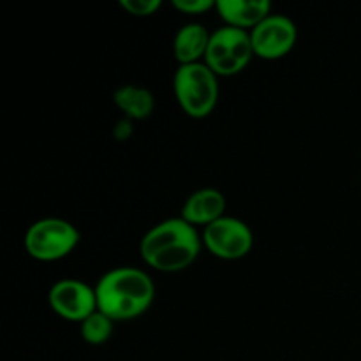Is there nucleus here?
<instances>
[{"mask_svg": "<svg viewBox=\"0 0 361 361\" xmlns=\"http://www.w3.org/2000/svg\"><path fill=\"white\" fill-rule=\"evenodd\" d=\"M203 240L197 228L182 217L166 219L148 229L141 238L140 252L145 263L161 274H176L192 267L201 254Z\"/></svg>", "mask_w": 361, "mask_h": 361, "instance_id": "nucleus-1", "label": "nucleus"}, {"mask_svg": "<svg viewBox=\"0 0 361 361\" xmlns=\"http://www.w3.org/2000/svg\"><path fill=\"white\" fill-rule=\"evenodd\" d=\"M97 310L115 323L143 316L155 300V286L147 271L120 267L106 271L95 284Z\"/></svg>", "mask_w": 361, "mask_h": 361, "instance_id": "nucleus-2", "label": "nucleus"}, {"mask_svg": "<svg viewBox=\"0 0 361 361\" xmlns=\"http://www.w3.org/2000/svg\"><path fill=\"white\" fill-rule=\"evenodd\" d=\"M173 92L182 111L190 118H207L219 102V76L204 62L178 66Z\"/></svg>", "mask_w": 361, "mask_h": 361, "instance_id": "nucleus-3", "label": "nucleus"}, {"mask_svg": "<svg viewBox=\"0 0 361 361\" xmlns=\"http://www.w3.org/2000/svg\"><path fill=\"white\" fill-rule=\"evenodd\" d=\"M80 238V231L73 222L59 217H46L28 226L23 245L32 259L53 263L73 254Z\"/></svg>", "mask_w": 361, "mask_h": 361, "instance_id": "nucleus-4", "label": "nucleus"}, {"mask_svg": "<svg viewBox=\"0 0 361 361\" xmlns=\"http://www.w3.org/2000/svg\"><path fill=\"white\" fill-rule=\"evenodd\" d=\"M254 59L250 32L233 27H221L212 32L204 63L219 78H231L245 71Z\"/></svg>", "mask_w": 361, "mask_h": 361, "instance_id": "nucleus-5", "label": "nucleus"}, {"mask_svg": "<svg viewBox=\"0 0 361 361\" xmlns=\"http://www.w3.org/2000/svg\"><path fill=\"white\" fill-rule=\"evenodd\" d=\"M203 247L222 261H238L254 247V235L249 226L236 217L224 215L207 226L201 233Z\"/></svg>", "mask_w": 361, "mask_h": 361, "instance_id": "nucleus-6", "label": "nucleus"}, {"mask_svg": "<svg viewBox=\"0 0 361 361\" xmlns=\"http://www.w3.org/2000/svg\"><path fill=\"white\" fill-rule=\"evenodd\" d=\"M254 56L261 60H281L293 51L298 41V28L291 18L274 14L250 30Z\"/></svg>", "mask_w": 361, "mask_h": 361, "instance_id": "nucleus-7", "label": "nucleus"}, {"mask_svg": "<svg viewBox=\"0 0 361 361\" xmlns=\"http://www.w3.org/2000/svg\"><path fill=\"white\" fill-rule=\"evenodd\" d=\"M48 303L53 312L66 321L83 323L97 310L95 288L78 279H62L49 288Z\"/></svg>", "mask_w": 361, "mask_h": 361, "instance_id": "nucleus-8", "label": "nucleus"}, {"mask_svg": "<svg viewBox=\"0 0 361 361\" xmlns=\"http://www.w3.org/2000/svg\"><path fill=\"white\" fill-rule=\"evenodd\" d=\"M226 196L217 189L204 187L196 190L183 203L180 217L194 228H207L226 215Z\"/></svg>", "mask_w": 361, "mask_h": 361, "instance_id": "nucleus-9", "label": "nucleus"}, {"mask_svg": "<svg viewBox=\"0 0 361 361\" xmlns=\"http://www.w3.org/2000/svg\"><path fill=\"white\" fill-rule=\"evenodd\" d=\"M215 11L226 27L250 32L270 16L271 4L268 0H219Z\"/></svg>", "mask_w": 361, "mask_h": 361, "instance_id": "nucleus-10", "label": "nucleus"}, {"mask_svg": "<svg viewBox=\"0 0 361 361\" xmlns=\"http://www.w3.org/2000/svg\"><path fill=\"white\" fill-rule=\"evenodd\" d=\"M210 32L201 23H187L180 27L173 41V53L180 66L204 62L208 42H210Z\"/></svg>", "mask_w": 361, "mask_h": 361, "instance_id": "nucleus-11", "label": "nucleus"}, {"mask_svg": "<svg viewBox=\"0 0 361 361\" xmlns=\"http://www.w3.org/2000/svg\"><path fill=\"white\" fill-rule=\"evenodd\" d=\"M116 108L130 120L150 118L155 109V97L148 88L137 85H122L113 94Z\"/></svg>", "mask_w": 361, "mask_h": 361, "instance_id": "nucleus-12", "label": "nucleus"}, {"mask_svg": "<svg viewBox=\"0 0 361 361\" xmlns=\"http://www.w3.org/2000/svg\"><path fill=\"white\" fill-rule=\"evenodd\" d=\"M80 334L87 344L102 345L115 334V321L102 314L101 310H95L83 323H80Z\"/></svg>", "mask_w": 361, "mask_h": 361, "instance_id": "nucleus-13", "label": "nucleus"}, {"mask_svg": "<svg viewBox=\"0 0 361 361\" xmlns=\"http://www.w3.org/2000/svg\"><path fill=\"white\" fill-rule=\"evenodd\" d=\"M120 6L127 14L136 18H148L159 13L162 7L161 0H120Z\"/></svg>", "mask_w": 361, "mask_h": 361, "instance_id": "nucleus-14", "label": "nucleus"}, {"mask_svg": "<svg viewBox=\"0 0 361 361\" xmlns=\"http://www.w3.org/2000/svg\"><path fill=\"white\" fill-rule=\"evenodd\" d=\"M214 0H173V7L176 11L183 14H190V16H196V14H204L210 9H215Z\"/></svg>", "mask_w": 361, "mask_h": 361, "instance_id": "nucleus-15", "label": "nucleus"}]
</instances>
